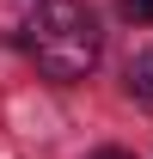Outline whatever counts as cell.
<instances>
[{
  "label": "cell",
  "mask_w": 153,
  "mask_h": 159,
  "mask_svg": "<svg viewBox=\"0 0 153 159\" xmlns=\"http://www.w3.org/2000/svg\"><path fill=\"white\" fill-rule=\"evenodd\" d=\"M25 49L49 80H86L98 67V19L86 0H37L25 19Z\"/></svg>",
  "instance_id": "1"
},
{
  "label": "cell",
  "mask_w": 153,
  "mask_h": 159,
  "mask_svg": "<svg viewBox=\"0 0 153 159\" xmlns=\"http://www.w3.org/2000/svg\"><path fill=\"white\" fill-rule=\"evenodd\" d=\"M129 92H135L141 104H153V55H135V61H129Z\"/></svg>",
  "instance_id": "2"
},
{
  "label": "cell",
  "mask_w": 153,
  "mask_h": 159,
  "mask_svg": "<svg viewBox=\"0 0 153 159\" xmlns=\"http://www.w3.org/2000/svg\"><path fill=\"white\" fill-rule=\"evenodd\" d=\"M123 19L129 25H153V0H123Z\"/></svg>",
  "instance_id": "3"
},
{
  "label": "cell",
  "mask_w": 153,
  "mask_h": 159,
  "mask_svg": "<svg viewBox=\"0 0 153 159\" xmlns=\"http://www.w3.org/2000/svg\"><path fill=\"white\" fill-rule=\"evenodd\" d=\"M92 159H135V153H123V147H98Z\"/></svg>",
  "instance_id": "4"
}]
</instances>
